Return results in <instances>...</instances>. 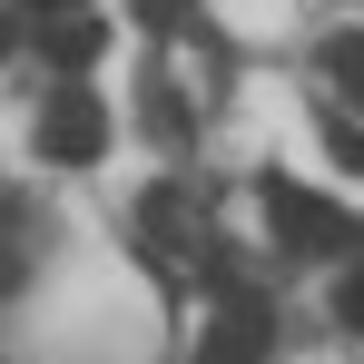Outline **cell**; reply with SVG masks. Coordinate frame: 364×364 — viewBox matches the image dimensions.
Wrapping results in <instances>:
<instances>
[{"mask_svg": "<svg viewBox=\"0 0 364 364\" xmlns=\"http://www.w3.org/2000/svg\"><path fill=\"white\" fill-rule=\"evenodd\" d=\"M256 207H266V227H276L286 256H345V246H355L345 207H325V197L296 187V178H266V187H256Z\"/></svg>", "mask_w": 364, "mask_h": 364, "instance_id": "1", "label": "cell"}, {"mask_svg": "<svg viewBox=\"0 0 364 364\" xmlns=\"http://www.w3.org/2000/svg\"><path fill=\"white\" fill-rule=\"evenodd\" d=\"M40 158H50V168H89V158H109V109H99L89 89H60V99L40 109Z\"/></svg>", "mask_w": 364, "mask_h": 364, "instance_id": "2", "label": "cell"}, {"mask_svg": "<svg viewBox=\"0 0 364 364\" xmlns=\"http://www.w3.org/2000/svg\"><path fill=\"white\" fill-rule=\"evenodd\" d=\"M266 335H276L266 296H217L207 335H197V364H266Z\"/></svg>", "mask_w": 364, "mask_h": 364, "instance_id": "3", "label": "cell"}, {"mask_svg": "<svg viewBox=\"0 0 364 364\" xmlns=\"http://www.w3.org/2000/svg\"><path fill=\"white\" fill-rule=\"evenodd\" d=\"M99 50H109V20H99V10H79V20H50V30H40V60L69 69V79L99 69Z\"/></svg>", "mask_w": 364, "mask_h": 364, "instance_id": "4", "label": "cell"}, {"mask_svg": "<svg viewBox=\"0 0 364 364\" xmlns=\"http://www.w3.org/2000/svg\"><path fill=\"white\" fill-rule=\"evenodd\" d=\"M138 227H148L158 256H187V187H148L138 197Z\"/></svg>", "mask_w": 364, "mask_h": 364, "instance_id": "5", "label": "cell"}, {"mask_svg": "<svg viewBox=\"0 0 364 364\" xmlns=\"http://www.w3.org/2000/svg\"><path fill=\"white\" fill-rule=\"evenodd\" d=\"M325 79L345 89V109H364V30H335L325 40Z\"/></svg>", "mask_w": 364, "mask_h": 364, "instance_id": "6", "label": "cell"}, {"mask_svg": "<svg viewBox=\"0 0 364 364\" xmlns=\"http://www.w3.org/2000/svg\"><path fill=\"white\" fill-rule=\"evenodd\" d=\"M335 315H345V325H355V335H364V266H355V276H345V286H335Z\"/></svg>", "mask_w": 364, "mask_h": 364, "instance_id": "7", "label": "cell"}, {"mask_svg": "<svg viewBox=\"0 0 364 364\" xmlns=\"http://www.w3.org/2000/svg\"><path fill=\"white\" fill-rule=\"evenodd\" d=\"M20 10H40V20H79V10H99V0H20Z\"/></svg>", "mask_w": 364, "mask_h": 364, "instance_id": "8", "label": "cell"}, {"mask_svg": "<svg viewBox=\"0 0 364 364\" xmlns=\"http://www.w3.org/2000/svg\"><path fill=\"white\" fill-rule=\"evenodd\" d=\"M10 50H20V10H0V60H10Z\"/></svg>", "mask_w": 364, "mask_h": 364, "instance_id": "9", "label": "cell"}, {"mask_svg": "<svg viewBox=\"0 0 364 364\" xmlns=\"http://www.w3.org/2000/svg\"><path fill=\"white\" fill-rule=\"evenodd\" d=\"M10 286H20V256H10V246H0V296H10Z\"/></svg>", "mask_w": 364, "mask_h": 364, "instance_id": "10", "label": "cell"}]
</instances>
